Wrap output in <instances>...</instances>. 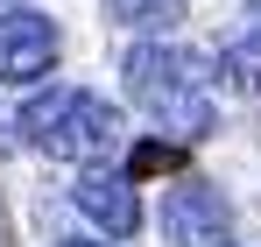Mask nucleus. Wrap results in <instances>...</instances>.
<instances>
[{
  "label": "nucleus",
  "instance_id": "1a4fd4ad",
  "mask_svg": "<svg viewBox=\"0 0 261 247\" xmlns=\"http://www.w3.org/2000/svg\"><path fill=\"white\" fill-rule=\"evenodd\" d=\"M71 247H99V240H71Z\"/></svg>",
  "mask_w": 261,
  "mask_h": 247
},
{
  "label": "nucleus",
  "instance_id": "f257e3e1",
  "mask_svg": "<svg viewBox=\"0 0 261 247\" xmlns=\"http://www.w3.org/2000/svg\"><path fill=\"white\" fill-rule=\"evenodd\" d=\"M127 99L148 120H163L176 141L212 134V78L176 42H134L127 50Z\"/></svg>",
  "mask_w": 261,
  "mask_h": 247
},
{
  "label": "nucleus",
  "instance_id": "7ed1b4c3",
  "mask_svg": "<svg viewBox=\"0 0 261 247\" xmlns=\"http://www.w3.org/2000/svg\"><path fill=\"white\" fill-rule=\"evenodd\" d=\"M57 64V21L36 7H7L0 14V85H36Z\"/></svg>",
  "mask_w": 261,
  "mask_h": 247
},
{
  "label": "nucleus",
  "instance_id": "9d476101",
  "mask_svg": "<svg viewBox=\"0 0 261 247\" xmlns=\"http://www.w3.org/2000/svg\"><path fill=\"white\" fill-rule=\"evenodd\" d=\"M247 7H254V14H261V0H247Z\"/></svg>",
  "mask_w": 261,
  "mask_h": 247
},
{
  "label": "nucleus",
  "instance_id": "39448f33",
  "mask_svg": "<svg viewBox=\"0 0 261 247\" xmlns=\"http://www.w3.org/2000/svg\"><path fill=\"white\" fill-rule=\"evenodd\" d=\"M163 226H170L176 247H233V219H226V205H219L212 184H184V191H170Z\"/></svg>",
  "mask_w": 261,
  "mask_h": 247
},
{
  "label": "nucleus",
  "instance_id": "0eeeda50",
  "mask_svg": "<svg viewBox=\"0 0 261 247\" xmlns=\"http://www.w3.org/2000/svg\"><path fill=\"white\" fill-rule=\"evenodd\" d=\"M113 7V21H127V29H170L176 14H184V0H106Z\"/></svg>",
  "mask_w": 261,
  "mask_h": 247
},
{
  "label": "nucleus",
  "instance_id": "6e6552de",
  "mask_svg": "<svg viewBox=\"0 0 261 247\" xmlns=\"http://www.w3.org/2000/svg\"><path fill=\"white\" fill-rule=\"evenodd\" d=\"M176 163H184L176 141H141V149L127 156V177H155V169H176Z\"/></svg>",
  "mask_w": 261,
  "mask_h": 247
},
{
  "label": "nucleus",
  "instance_id": "20e7f679",
  "mask_svg": "<svg viewBox=\"0 0 261 247\" xmlns=\"http://www.w3.org/2000/svg\"><path fill=\"white\" fill-rule=\"evenodd\" d=\"M78 212H85L99 233H113V240H127L134 226H141V198H134V177L127 169H92L85 163V177H78Z\"/></svg>",
  "mask_w": 261,
  "mask_h": 247
},
{
  "label": "nucleus",
  "instance_id": "423d86ee",
  "mask_svg": "<svg viewBox=\"0 0 261 247\" xmlns=\"http://www.w3.org/2000/svg\"><path fill=\"white\" fill-rule=\"evenodd\" d=\"M219 78L233 85L240 99H261V36H247V42H233V50L219 57Z\"/></svg>",
  "mask_w": 261,
  "mask_h": 247
},
{
  "label": "nucleus",
  "instance_id": "f03ea898",
  "mask_svg": "<svg viewBox=\"0 0 261 247\" xmlns=\"http://www.w3.org/2000/svg\"><path fill=\"white\" fill-rule=\"evenodd\" d=\"M21 134L57 163H99L120 149V113L85 85H49L21 106Z\"/></svg>",
  "mask_w": 261,
  "mask_h": 247
}]
</instances>
